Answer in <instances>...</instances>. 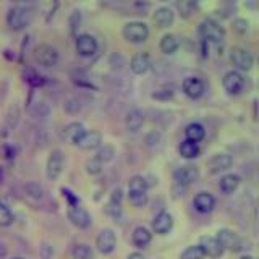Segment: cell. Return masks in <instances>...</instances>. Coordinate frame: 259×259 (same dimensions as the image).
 Instances as JSON below:
<instances>
[{"label": "cell", "instance_id": "4dcf8cb0", "mask_svg": "<svg viewBox=\"0 0 259 259\" xmlns=\"http://www.w3.org/2000/svg\"><path fill=\"white\" fill-rule=\"evenodd\" d=\"M15 221L12 209L8 207L5 202L0 201V227H10Z\"/></svg>", "mask_w": 259, "mask_h": 259}, {"label": "cell", "instance_id": "3957f363", "mask_svg": "<svg viewBox=\"0 0 259 259\" xmlns=\"http://www.w3.org/2000/svg\"><path fill=\"white\" fill-rule=\"evenodd\" d=\"M121 34H123V37L130 40V42L140 44L149 37V28H148V24L143 21H130L123 26Z\"/></svg>", "mask_w": 259, "mask_h": 259}, {"label": "cell", "instance_id": "7402d4cb", "mask_svg": "<svg viewBox=\"0 0 259 259\" xmlns=\"http://www.w3.org/2000/svg\"><path fill=\"white\" fill-rule=\"evenodd\" d=\"M152 240V233L146 227H136L132 235V241L136 248H146Z\"/></svg>", "mask_w": 259, "mask_h": 259}, {"label": "cell", "instance_id": "d590c367", "mask_svg": "<svg viewBox=\"0 0 259 259\" xmlns=\"http://www.w3.org/2000/svg\"><path fill=\"white\" fill-rule=\"evenodd\" d=\"M174 96V91H172V89H157V91L156 93H152V97H154V99H170V97H172Z\"/></svg>", "mask_w": 259, "mask_h": 259}, {"label": "cell", "instance_id": "4fadbf2b", "mask_svg": "<svg viewBox=\"0 0 259 259\" xmlns=\"http://www.w3.org/2000/svg\"><path fill=\"white\" fill-rule=\"evenodd\" d=\"M101 144H102V135L97 130H86L83 136L79 138V141L76 143V146L86 151H94L97 148H101Z\"/></svg>", "mask_w": 259, "mask_h": 259}, {"label": "cell", "instance_id": "5bb4252c", "mask_svg": "<svg viewBox=\"0 0 259 259\" xmlns=\"http://www.w3.org/2000/svg\"><path fill=\"white\" fill-rule=\"evenodd\" d=\"M76 52L81 57H93L97 52V40L91 34H79L76 37Z\"/></svg>", "mask_w": 259, "mask_h": 259}, {"label": "cell", "instance_id": "277c9868", "mask_svg": "<svg viewBox=\"0 0 259 259\" xmlns=\"http://www.w3.org/2000/svg\"><path fill=\"white\" fill-rule=\"evenodd\" d=\"M230 62L237 71H249L254 65V57L246 49L235 46L230 51Z\"/></svg>", "mask_w": 259, "mask_h": 259}, {"label": "cell", "instance_id": "74e56055", "mask_svg": "<svg viewBox=\"0 0 259 259\" xmlns=\"http://www.w3.org/2000/svg\"><path fill=\"white\" fill-rule=\"evenodd\" d=\"M126 259H144V256L141 253H138V251H135V253H130Z\"/></svg>", "mask_w": 259, "mask_h": 259}, {"label": "cell", "instance_id": "8992f818", "mask_svg": "<svg viewBox=\"0 0 259 259\" xmlns=\"http://www.w3.org/2000/svg\"><path fill=\"white\" fill-rule=\"evenodd\" d=\"M215 238L222 245L224 251L229 249V251H232V253H238V251L243 249V240L240 238V235L237 232L230 230V229H221L217 232Z\"/></svg>", "mask_w": 259, "mask_h": 259}, {"label": "cell", "instance_id": "83f0119b", "mask_svg": "<svg viewBox=\"0 0 259 259\" xmlns=\"http://www.w3.org/2000/svg\"><path fill=\"white\" fill-rule=\"evenodd\" d=\"M71 256L73 259H94V253L89 245L84 243H78L71 248Z\"/></svg>", "mask_w": 259, "mask_h": 259}, {"label": "cell", "instance_id": "e575fe53", "mask_svg": "<svg viewBox=\"0 0 259 259\" xmlns=\"http://www.w3.org/2000/svg\"><path fill=\"white\" fill-rule=\"evenodd\" d=\"M113 156H115V149L112 148V146H107V144H104V148L97 152V159H99L102 164L104 162H109V160H112L113 159Z\"/></svg>", "mask_w": 259, "mask_h": 259}, {"label": "cell", "instance_id": "2e32d148", "mask_svg": "<svg viewBox=\"0 0 259 259\" xmlns=\"http://www.w3.org/2000/svg\"><path fill=\"white\" fill-rule=\"evenodd\" d=\"M204 91H206L204 83L196 76H190L183 81V93L188 97H191V99H199L204 94Z\"/></svg>", "mask_w": 259, "mask_h": 259}, {"label": "cell", "instance_id": "7a4b0ae2", "mask_svg": "<svg viewBox=\"0 0 259 259\" xmlns=\"http://www.w3.org/2000/svg\"><path fill=\"white\" fill-rule=\"evenodd\" d=\"M31 21V12L24 7H12L7 13V24L13 31H21L29 24Z\"/></svg>", "mask_w": 259, "mask_h": 259}, {"label": "cell", "instance_id": "6da1fadb", "mask_svg": "<svg viewBox=\"0 0 259 259\" xmlns=\"http://www.w3.org/2000/svg\"><path fill=\"white\" fill-rule=\"evenodd\" d=\"M199 36L204 42H221L225 37V29L219 21L212 18H206L199 24Z\"/></svg>", "mask_w": 259, "mask_h": 259}, {"label": "cell", "instance_id": "5b68a950", "mask_svg": "<svg viewBox=\"0 0 259 259\" xmlns=\"http://www.w3.org/2000/svg\"><path fill=\"white\" fill-rule=\"evenodd\" d=\"M32 55H34L36 63H39L40 67H46V68L54 67V65H57V62H59V52H57L55 47L49 46V44L36 46Z\"/></svg>", "mask_w": 259, "mask_h": 259}, {"label": "cell", "instance_id": "e0dca14e", "mask_svg": "<svg viewBox=\"0 0 259 259\" xmlns=\"http://www.w3.org/2000/svg\"><path fill=\"white\" fill-rule=\"evenodd\" d=\"M174 227V217L168 212H159L152 219V230L157 235H167Z\"/></svg>", "mask_w": 259, "mask_h": 259}, {"label": "cell", "instance_id": "8fae6325", "mask_svg": "<svg viewBox=\"0 0 259 259\" xmlns=\"http://www.w3.org/2000/svg\"><path fill=\"white\" fill-rule=\"evenodd\" d=\"M198 178H199V170H198V167H194L191 164L178 167L174 172V180H175L177 185L188 186V185L196 182Z\"/></svg>", "mask_w": 259, "mask_h": 259}, {"label": "cell", "instance_id": "44dd1931", "mask_svg": "<svg viewBox=\"0 0 259 259\" xmlns=\"http://www.w3.org/2000/svg\"><path fill=\"white\" fill-rule=\"evenodd\" d=\"M144 123V115L140 109H132L125 117V125H126V130L128 132H138Z\"/></svg>", "mask_w": 259, "mask_h": 259}, {"label": "cell", "instance_id": "ac0fdd59", "mask_svg": "<svg viewBox=\"0 0 259 259\" xmlns=\"http://www.w3.org/2000/svg\"><path fill=\"white\" fill-rule=\"evenodd\" d=\"M193 206H194V209L198 210V212H201V214H209L210 210L214 209V206H215V199H214V196L210 193L201 191V193L196 194V196H194Z\"/></svg>", "mask_w": 259, "mask_h": 259}, {"label": "cell", "instance_id": "f35d334b", "mask_svg": "<svg viewBox=\"0 0 259 259\" xmlns=\"http://www.w3.org/2000/svg\"><path fill=\"white\" fill-rule=\"evenodd\" d=\"M7 256V246H5V243L0 241V259H4Z\"/></svg>", "mask_w": 259, "mask_h": 259}, {"label": "cell", "instance_id": "cb8c5ba5", "mask_svg": "<svg viewBox=\"0 0 259 259\" xmlns=\"http://www.w3.org/2000/svg\"><path fill=\"white\" fill-rule=\"evenodd\" d=\"M185 136H186V140H188V141L198 144L199 141H202L206 138V130L201 123H190L185 130Z\"/></svg>", "mask_w": 259, "mask_h": 259}, {"label": "cell", "instance_id": "1f68e13d", "mask_svg": "<svg viewBox=\"0 0 259 259\" xmlns=\"http://www.w3.org/2000/svg\"><path fill=\"white\" fill-rule=\"evenodd\" d=\"M177 8L183 18H188L194 12V8H196V2H193V0H182V2H177Z\"/></svg>", "mask_w": 259, "mask_h": 259}, {"label": "cell", "instance_id": "60d3db41", "mask_svg": "<svg viewBox=\"0 0 259 259\" xmlns=\"http://www.w3.org/2000/svg\"><path fill=\"white\" fill-rule=\"evenodd\" d=\"M13 259H24V257H21V256H16V257H13Z\"/></svg>", "mask_w": 259, "mask_h": 259}, {"label": "cell", "instance_id": "4316f807", "mask_svg": "<svg viewBox=\"0 0 259 259\" xmlns=\"http://www.w3.org/2000/svg\"><path fill=\"white\" fill-rule=\"evenodd\" d=\"M178 151H180V156L185 157V159H196L198 154H199V146L196 143H191L188 140H185L180 144Z\"/></svg>", "mask_w": 259, "mask_h": 259}, {"label": "cell", "instance_id": "9c48e42d", "mask_svg": "<svg viewBox=\"0 0 259 259\" xmlns=\"http://www.w3.org/2000/svg\"><path fill=\"white\" fill-rule=\"evenodd\" d=\"M63 165H65L63 152L60 149H54L51 154H49L47 165H46V175L49 180H57L62 174Z\"/></svg>", "mask_w": 259, "mask_h": 259}, {"label": "cell", "instance_id": "8d00e7d4", "mask_svg": "<svg viewBox=\"0 0 259 259\" xmlns=\"http://www.w3.org/2000/svg\"><path fill=\"white\" fill-rule=\"evenodd\" d=\"M233 28L237 32H240V34H243V32L248 31V21L246 20H235L233 21Z\"/></svg>", "mask_w": 259, "mask_h": 259}, {"label": "cell", "instance_id": "30bf717a", "mask_svg": "<svg viewBox=\"0 0 259 259\" xmlns=\"http://www.w3.org/2000/svg\"><path fill=\"white\" fill-rule=\"evenodd\" d=\"M222 84H224V89L227 93L232 94V96H237L243 91V88H245V78H243V75L240 71L230 70L224 75Z\"/></svg>", "mask_w": 259, "mask_h": 259}, {"label": "cell", "instance_id": "484cf974", "mask_svg": "<svg viewBox=\"0 0 259 259\" xmlns=\"http://www.w3.org/2000/svg\"><path fill=\"white\" fill-rule=\"evenodd\" d=\"M178 39L174 34H165L164 37L160 39V51L164 52L165 55H172L178 51Z\"/></svg>", "mask_w": 259, "mask_h": 259}, {"label": "cell", "instance_id": "7c38bea8", "mask_svg": "<svg viewBox=\"0 0 259 259\" xmlns=\"http://www.w3.org/2000/svg\"><path fill=\"white\" fill-rule=\"evenodd\" d=\"M232 164H233V159L229 154H214V156L207 160V168L210 174L215 175V174L225 172L227 168L232 167Z\"/></svg>", "mask_w": 259, "mask_h": 259}, {"label": "cell", "instance_id": "d4e9b609", "mask_svg": "<svg viewBox=\"0 0 259 259\" xmlns=\"http://www.w3.org/2000/svg\"><path fill=\"white\" fill-rule=\"evenodd\" d=\"M240 177L238 175H235V174H229V175H224L221 178V182H219V188H221L222 193L225 194H230L233 193L235 190L240 186Z\"/></svg>", "mask_w": 259, "mask_h": 259}, {"label": "cell", "instance_id": "52a82bcc", "mask_svg": "<svg viewBox=\"0 0 259 259\" xmlns=\"http://www.w3.org/2000/svg\"><path fill=\"white\" fill-rule=\"evenodd\" d=\"M96 248L102 254H110L117 248V235L112 229H102L96 238Z\"/></svg>", "mask_w": 259, "mask_h": 259}, {"label": "cell", "instance_id": "d6986e66", "mask_svg": "<svg viewBox=\"0 0 259 259\" xmlns=\"http://www.w3.org/2000/svg\"><path fill=\"white\" fill-rule=\"evenodd\" d=\"M175 20V13L170 7H159L152 16V21L159 28H168Z\"/></svg>", "mask_w": 259, "mask_h": 259}, {"label": "cell", "instance_id": "603a6c76", "mask_svg": "<svg viewBox=\"0 0 259 259\" xmlns=\"http://www.w3.org/2000/svg\"><path fill=\"white\" fill-rule=\"evenodd\" d=\"M84 132H86V128L83 125L78 123V121H73V123H68L67 126H65L63 136H65V140L70 141L71 144H76Z\"/></svg>", "mask_w": 259, "mask_h": 259}, {"label": "cell", "instance_id": "f1b7e54d", "mask_svg": "<svg viewBox=\"0 0 259 259\" xmlns=\"http://www.w3.org/2000/svg\"><path fill=\"white\" fill-rule=\"evenodd\" d=\"M128 199L133 206L143 207L148 204L149 196H148V191H128Z\"/></svg>", "mask_w": 259, "mask_h": 259}, {"label": "cell", "instance_id": "ffe728a7", "mask_svg": "<svg viewBox=\"0 0 259 259\" xmlns=\"http://www.w3.org/2000/svg\"><path fill=\"white\" fill-rule=\"evenodd\" d=\"M130 68H132V71L136 73V75H144V73L151 68V57L144 52L136 54L132 59V62H130Z\"/></svg>", "mask_w": 259, "mask_h": 259}, {"label": "cell", "instance_id": "ba28073f", "mask_svg": "<svg viewBox=\"0 0 259 259\" xmlns=\"http://www.w3.org/2000/svg\"><path fill=\"white\" fill-rule=\"evenodd\" d=\"M68 219L78 229H88L91 225V215H89V212L83 206L78 204V201L68 204Z\"/></svg>", "mask_w": 259, "mask_h": 259}, {"label": "cell", "instance_id": "836d02e7", "mask_svg": "<svg viewBox=\"0 0 259 259\" xmlns=\"http://www.w3.org/2000/svg\"><path fill=\"white\" fill-rule=\"evenodd\" d=\"M86 174L89 175H99L102 172V162L97 157H91L89 160H86Z\"/></svg>", "mask_w": 259, "mask_h": 259}, {"label": "cell", "instance_id": "d6a6232c", "mask_svg": "<svg viewBox=\"0 0 259 259\" xmlns=\"http://www.w3.org/2000/svg\"><path fill=\"white\" fill-rule=\"evenodd\" d=\"M180 259H204V253H202L199 245H193L183 251Z\"/></svg>", "mask_w": 259, "mask_h": 259}, {"label": "cell", "instance_id": "ab89813d", "mask_svg": "<svg viewBox=\"0 0 259 259\" xmlns=\"http://www.w3.org/2000/svg\"><path fill=\"white\" fill-rule=\"evenodd\" d=\"M240 259H256L254 256H251V254H245V256H241Z\"/></svg>", "mask_w": 259, "mask_h": 259}, {"label": "cell", "instance_id": "f546056e", "mask_svg": "<svg viewBox=\"0 0 259 259\" xmlns=\"http://www.w3.org/2000/svg\"><path fill=\"white\" fill-rule=\"evenodd\" d=\"M149 185L146 182V178L141 175H135L130 178L128 182V191H148Z\"/></svg>", "mask_w": 259, "mask_h": 259}, {"label": "cell", "instance_id": "9a60e30c", "mask_svg": "<svg viewBox=\"0 0 259 259\" xmlns=\"http://www.w3.org/2000/svg\"><path fill=\"white\" fill-rule=\"evenodd\" d=\"M199 248L202 249L204 256L209 257H221L224 254V248L215 237H201Z\"/></svg>", "mask_w": 259, "mask_h": 259}]
</instances>
